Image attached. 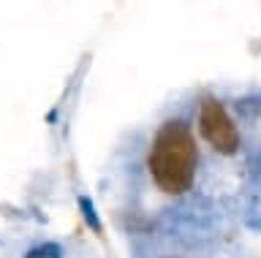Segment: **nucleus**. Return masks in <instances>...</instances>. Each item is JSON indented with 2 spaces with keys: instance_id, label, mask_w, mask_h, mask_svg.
Here are the masks:
<instances>
[{
  "instance_id": "nucleus-1",
  "label": "nucleus",
  "mask_w": 261,
  "mask_h": 258,
  "mask_svg": "<svg viewBox=\"0 0 261 258\" xmlns=\"http://www.w3.org/2000/svg\"><path fill=\"white\" fill-rule=\"evenodd\" d=\"M196 163H199V150L196 139L182 120H169L155 133L147 166L155 185L163 193H185L193 185Z\"/></svg>"
},
{
  "instance_id": "nucleus-2",
  "label": "nucleus",
  "mask_w": 261,
  "mask_h": 258,
  "mask_svg": "<svg viewBox=\"0 0 261 258\" xmlns=\"http://www.w3.org/2000/svg\"><path fill=\"white\" fill-rule=\"evenodd\" d=\"M199 131L207 139L215 152L223 155H234L240 147V131H237L234 120L228 117L226 106L218 98H204L199 109Z\"/></svg>"
},
{
  "instance_id": "nucleus-3",
  "label": "nucleus",
  "mask_w": 261,
  "mask_h": 258,
  "mask_svg": "<svg viewBox=\"0 0 261 258\" xmlns=\"http://www.w3.org/2000/svg\"><path fill=\"white\" fill-rule=\"evenodd\" d=\"M24 258H63L60 253V247L52 245V242H46V245H38V247H33Z\"/></svg>"
},
{
  "instance_id": "nucleus-4",
  "label": "nucleus",
  "mask_w": 261,
  "mask_h": 258,
  "mask_svg": "<svg viewBox=\"0 0 261 258\" xmlns=\"http://www.w3.org/2000/svg\"><path fill=\"white\" fill-rule=\"evenodd\" d=\"M79 204H82V212H85V220L90 223V228H93V231H101V223H98V217H95V212H93V204H90L87 198H82Z\"/></svg>"
}]
</instances>
